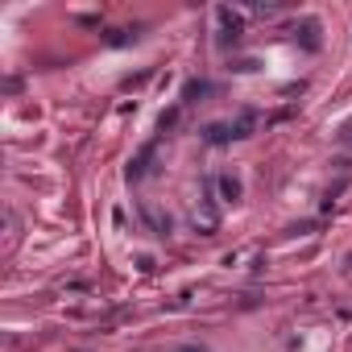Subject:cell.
Masks as SVG:
<instances>
[{
  "label": "cell",
  "mask_w": 352,
  "mask_h": 352,
  "mask_svg": "<svg viewBox=\"0 0 352 352\" xmlns=\"http://www.w3.org/2000/svg\"><path fill=\"white\" fill-rule=\"evenodd\" d=\"M220 191H224V199H236L241 195V183L236 179H220Z\"/></svg>",
  "instance_id": "cell-1"
}]
</instances>
